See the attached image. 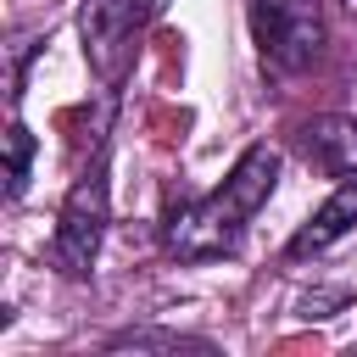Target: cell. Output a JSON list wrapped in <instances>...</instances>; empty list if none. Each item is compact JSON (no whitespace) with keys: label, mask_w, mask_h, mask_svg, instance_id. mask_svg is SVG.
I'll return each mask as SVG.
<instances>
[{"label":"cell","mask_w":357,"mask_h":357,"mask_svg":"<svg viewBox=\"0 0 357 357\" xmlns=\"http://www.w3.org/2000/svg\"><path fill=\"white\" fill-rule=\"evenodd\" d=\"M273 184H279V151L273 145H251L229 167V178L218 190H206V195H195V201L167 212V229H162L167 251L184 257V262L229 257L240 245V234H245V218L273 195Z\"/></svg>","instance_id":"obj_1"},{"label":"cell","mask_w":357,"mask_h":357,"mask_svg":"<svg viewBox=\"0 0 357 357\" xmlns=\"http://www.w3.org/2000/svg\"><path fill=\"white\" fill-rule=\"evenodd\" d=\"M106 212H112V184H106V145L95 151V162L78 173V184L67 190L61 201V218H56V268L67 279H84L100 257V240H106Z\"/></svg>","instance_id":"obj_2"},{"label":"cell","mask_w":357,"mask_h":357,"mask_svg":"<svg viewBox=\"0 0 357 357\" xmlns=\"http://www.w3.org/2000/svg\"><path fill=\"white\" fill-rule=\"evenodd\" d=\"M245 17H251V39L257 50L284 67V73H301L324 56V11L318 0H245Z\"/></svg>","instance_id":"obj_3"},{"label":"cell","mask_w":357,"mask_h":357,"mask_svg":"<svg viewBox=\"0 0 357 357\" xmlns=\"http://www.w3.org/2000/svg\"><path fill=\"white\" fill-rule=\"evenodd\" d=\"M145 17H151V0H84L78 33H84V56L100 73V84H117L128 73L134 33L145 28Z\"/></svg>","instance_id":"obj_4"},{"label":"cell","mask_w":357,"mask_h":357,"mask_svg":"<svg viewBox=\"0 0 357 357\" xmlns=\"http://www.w3.org/2000/svg\"><path fill=\"white\" fill-rule=\"evenodd\" d=\"M296 151H301L318 173H329V178H357V117L324 112V117L301 123Z\"/></svg>","instance_id":"obj_5"},{"label":"cell","mask_w":357,"mask_h":357,"mask_svg":"<svg viewBox=\"0 0 357 357\" xmlns=\"http://www.w3.org/2000/svg\"><path fill=\"white\" fill-rule=\"evenodd\" d=\"M357 229V178H346L296 234H290V245H284V257L290 262H307V257H318V251H329L335 240H346Z\"/></svg>","instance_id":"obj_6"},{"label":"cell","mask_w":357,"mask_h":357,"mask_svg":"<svg viewBox=\"0 0 357 357\" xmlns=\"http://www.w3.org/2000/svg\"><path fill=\"white\" fill-rule=\"evenodd\" d=\"M106 351H212L201 335H173V329H123L106 340Z\"/></svg>","instance_id":"obj_7"},{"label":"cell","mask_w":357,"mask_h":357,"mask_svg":"<svg viewBox=\"0 0 357 357\" xmlns=\"http://www.w3.org/2000/svg\"><path fill=\"white\" fill-rule=\"evenodd\" d=\"M28 167H33V134H28V123H11L6 128V201H17L28 190Z\"/></svg>","instance_id":"obj_8"}]
</instances>
